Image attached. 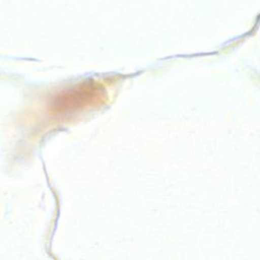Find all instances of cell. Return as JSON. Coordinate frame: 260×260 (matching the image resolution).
<instances>
[{
  "label": "cell",
  "instance_id": "6da1fadb",
  "mask_svg": "<svg viewBox=\"0 0 260 260\" xmlns=\"http://www.w3.org/2000/svg\"><path fill=\"white\" fill-rule=\"evenodd\" d=\"M104 87L95 81H86L70 87L55 95L50 104L55 115H66L102 102Z\"/></svg>",
  "mask_w": 260,
  "mask_h": 260
}]
</instances>
